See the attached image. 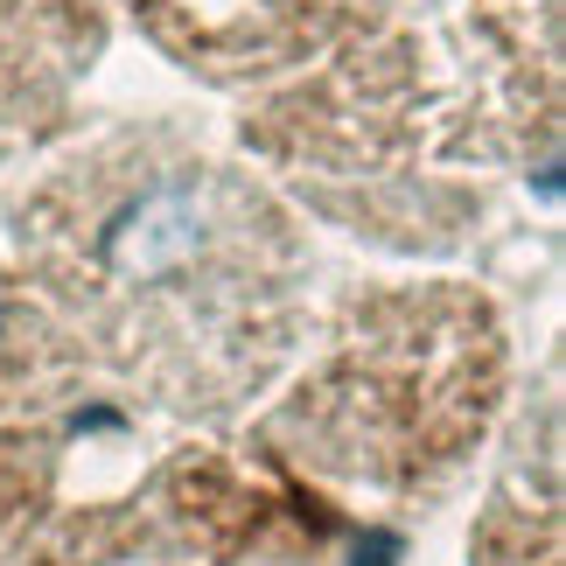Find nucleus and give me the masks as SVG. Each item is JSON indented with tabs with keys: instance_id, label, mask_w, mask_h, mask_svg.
I'll return each instance as SVG.
<instances>
[{
	"instance_id": "f257e3e1",
	"label": "nucleus",
	"mask_w": 566,
	"mask_h": 566,
	"mask_svg": "<svg viewBox=\"0 0 566 566\" xmlns=\"http://www.w3.org/2000/svg\"><path fill=\"white\" fill-rule=\"evenodd\" d=\"M182 252H196V210H189V196L182 189L147 196V203L134 210V224L119 231V266L147 280V273H168Z\"/></svg>"
}]
</instances>
